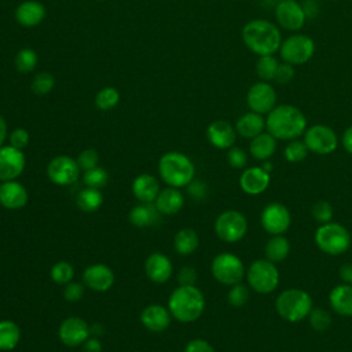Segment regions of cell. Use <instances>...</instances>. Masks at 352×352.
I'll list each match as a JSON object with an SVG mask.
<instances>
[{
	"mask_svg": "<svg viewBox=\"0 0 352 352\" xmlns=\"http://www.w3.org/2000/svg\"><path fill=\"white\" fill-rule=\"evenodd\" d=\"M265 129L276 140H294L304 135L307 118L293 104H276L265 118Z\"/></svg>",
	"mask_w": 352,
	"mask_h": 352,
	"instance_id": "6da1fadb",
	"label": "cell"
},
{
	"mask_svg": "<svg viewBox=\"0 0 352 352\" xmlns=\"http://www.w3.org/2000/svg\"><path fill=\"white\" fill-rule=\"evenodd\" d=\"M241 34L243 44L258 56L274 55L279 51L282 43L279 28L274 22L263 18L246 22Z\"/></svg>",
	"mask_w": 352,
	"mask_h": 352,
	"instance_id": "7a4b0ae2",
	"label": "cell"
},
{
	"mask_svg": "<svg viewBox=\"0 0 352 352\" xmlns=\"http://www.w3.org/2000/svg\"><path fill=\"white\" fill-rule=\"evenodd\" d=\"M168 309L176 320L190 323L204 314L205 297L195 285H179L169 296Z\"/></svg>",
	"mask_w": 352,
	"mask_h": 352,
	"instance_id": "3957f363",
	"label": "cell"
},
{
	"mask_svg": "<svg viewBox=\"0 0 352 352\" xmlns=\"http://www.w3.org/2000/svg\"><path fill=\"white\" fill-rule=\"evenodd\" d=\"M158 172L161 179L175 188L187 187L195 175L192 161L180 151H168L158 161Z\"/></svg>",
	"mask_w": 352,
	"mask_h": 352,
	"instance_id": "277c9868",
	"label": "cell"
},
{
	"mask_svg": "<svg viewBox=\"0 0 352 352\" xmlns=\"http://www.w3.org/2000/svg\"><path fill=\"white\" fill-rule=\"evenodd\" d=\"M275 309L282 319L296 323L308 318L312 309V298L305 290L290 287L278 294Z\"/></svg>",
	"mask_w": 352,
	"mask_h": 352,
	"instance_id": "5b68a950",
	"label": "cell"
},
{
	"mask_svg": "<svg viewBox=\"0 0 352 352\" xmlns=\"http://www.w3.org/2000/svg\"><path fill=\"white\" fill-rule=\"evenodd\" d=\"M315 243L326 254L340 256L344 254L352 243L349 231L334 221L320 224L315 231Z\"/></svg>",
	"mask_w": 352,
	"mask_h": 352,
	"instance_id": "8992f818",
	"label": "cell"
},
{
	"mask_svg": "<svg viewBox=\"0 0 352 352\" xmlns=\"http://www.w3.org/2000/svg\"><path fill=\"white\" fill-rule=\"evenodd\" d=\"M246 279L253 292L258 294H270L279 285V271L275 263L268 258H258L246 270Z\"/></svg>",
	"mask_w": 352,
	"mask_h": 352,
	"instance_id": "52a82bcc",
	"label": "cell"
},
{
	"mask_svg": "<svg viewBox=\"0 0 352 352\" xmlns=\"http://www.w3.org/2000/svg\"><path fill=\"white\" fill-rule=\"evenodd\" d=\"M315 54V41L301 33L292 34L282 40L279 47L280 59L293 66H300L307 63Z\"/></svg>",
	"mask_w": 352,
	"mask_h": 352,
	"instance_id": "ba28073f",
	"label": "cell"
},
{
	"mask_svg": "<svg viewBox=\"0 0 352 352\" xmlns=\"http://www.w3.org/2000/svg\"><path fill=\"white\" fill-rule=\"evenodd\" d=\"M210 270L214 279L219 283L226 286H232L239 283L246 274L242 260L236 254L228 253V252L219 253L212 260Z\"/></svg>",
	"mask_w": 352,
	"mask_h": 352,
	"instance_id": "9c48e42d",
	"label": "cell"
},
{
	"mask_svg": "<svg viewBox=\"0 0 352 352\" xmlns=\"http://www.w3.org/2000/svg\"><path fill=\"white\" fill-rule=\"evenodd\" d=\"M214 232L221 241L227 243H235L246 235L248 220L245 214L238 210H224L217 216L214 221Z\"/></svg>",
	"mask_w": 352,
	"mask_h": 352,
	"instance_id": "30bf717a",
	"label": "cell"
},
{
	"mask_svg": "<svg viewBox=\"0 0 352 352\" xmlns=\"http://www.w3.org/2000/svg\"><path fill=\"white\" fill-rule=\"evenodd\" d=\"M304 143L309 151L326 155L333 153L338 146V136L333 128L324 124H315L305 129L304 132Z\"/></svg>",
	"mask_w": 352,
	"mask_h": 352,
	"instance_id": "8fae6325",
	"label": "cell"
},
{
	"mask_svg": "<svg viewBox=\"0 0 352 352\" xmlns=\"http://www.w3.org/2000/svg\"><path fill=\"white\" fill-rule=\"evenodd\" d=\"M81 169L77 160L70 155H56L47 165V176L56 186H70L80 177Z\"/></svg>",
	"mask_w": 352,
	"mask_h": 352,
	"instance_id": "7c38bea8",
	"label": "cell"
},
{
	"mask_svg": "<svg viewBox=\"0 0 352 352\" xmlns=\"http://www.w3.org/2000/svg\"><path fill=\"white\" fill-rule=\"evenodd\" d=\"M276 91L268 81H257L248 89L246 103L250 111L268 114L276 106Z\"/></svg>",
	"mask_w": 352,
	"mask_h": 352,
	"instance_id": "4fadbf2b",
	"label": "cell"
},
{
	"mask_svg": "<svg viewBox=\"0 0 352 352\" xmlns=\"http://www.w3.org/2000/svg\"><path fill=\"white\" fill-rule=\"evenodd\" d=\"M275 19L282 29L297 32L304 26L307 15L297 0H279L275 6Z\"/></svg>",
	"mask_w": 352,
	"mask_h": 352,
	"instance_id": "5bb4252c",
	"label": "cell"
},
{
	"mask_svg": "<svg viewBox=\"0 0 352 352\" xmlns=\"http://www.w3.org/2000/svg\"><path fill=\"white\" fill-rule=\"evenodd\" d=\"M263 228L271 235H282L286 232L292 223V216L289 209L280 202L268 204L260 216Z\"/></svg>",
	"mask_w": 352,
	"mask_h": 352,
	"instance_id": "9a60e30c",
	"label": "cell"
},
{
	"mask_svg": "<svg viewBox=\"0 0 352 352\" xmlns=\"http://www.w3.org/2000/svg\"><path fill=\"white\" fill-rule=\"evenodd\" d=\"M26 157L23 150L11 144L0 147V182L16 180L25 169Z\"/></svg>",
	"mask_w": 352,
	"mask_h": 352,
	"instance_id": "2e32d148",
	"label": "cell"
},
{
	"mask_svg": "<svg viewBox=\"0 0 352 352\" xmlns=\"http://www.w3.org/2000/svg\"><path fill=\"white\" fill-rule=\"evenodd\" d=\"M59 340L70 348L82 345L91 336V327L88 323L77 316L66 318L58 329Z\"/></svg>",
	"mask_w": 352,
	"mask_h": 352,
	"instance_id": "e0dca14e",
	"label": "cell"
},
{
	"mask_svg": "<svg viewBox=\"0 0 352 352\" xmlns=\"http://www.w3.org/2000/svg\"><path fill=\"white\" fill-rule=\"evenodd\" d=\"M116 276L110 267L104 264H92L82 272V282L94 292H107L114 285Z\"/></svg>",
	"mask_w": 352,
	"mask_h": 352,
	"instance_id": "ac0fdd59",
	"label": "cell"
},
{
	"mask_svg": "<svg viewBox=\"0 0 352 352\" xmlns=\"http://www.w3.org/2000/svg\"><path fill=\"white\" fill-rule=\"evenodd\" d=\"M270 182L271 175L263 166L246 168L239 177V186L248 195H258L264 192L268 188Z\"/></svg>",
	"mask_w": 352,
	"mask_h": 352,
	"instance_id": "d6986e66",
	"label": "cell"
},
{
	"mask_svg": "<svg viewBox=\"0 0 352 352\" xmlns=\"http://www.w3.org/2000/svg\"><path fill=\"white\" fill-rule=\"evenodd\" d=\"M206 138L212 146L220 150H228L236 139L235 126L226 120L212 121L206 128Z\"/></svg>",
	"mask_w": 352,
	"mask_h": 352,
	"instance_id": "ffe728a7",
	"label": "cell"
},
{
	"mask_svg": "<svg viewBox=\"0 0 352 352\" xmlns=\"http://www.w3.org/2000/svg\"><path fill=\"white\" fill-rule=\"evenodd\" d=\"M29 194L23 184L16 180L1 182L0 184V205L10 210H16L28 204Z\"/></svg>",
	"mask_w": 352,
	"mask_h": 352,
	"instance_id": "44dd1931",
	"label": "cell"
},
{
	"mask_svg": "<svg viewBox=\"0 0 352 352\" xmlns=\"http://www.w3.org/2000/svg\"><path fill=\"white\" fill-rule=\"evenodd\" d=\"M172 263L164 253H151L144 263V271L147 278L154 283H165L172 275Z\"/></svg>",
	"mask_w": 352,
	"mask_h": 352,
	"instance_id": "7402d4cb",
	"label": "cell"
},
{
	"mask_svg": "<svg viewBox=\"0 0 352 352\" xmlns=\"http://www.w3.org/2000/svg\"><path fill=\"white\" fill-rule=\"evenodd\" d=\"M170 316L172 315L168 308H165L160 304H150L142 311L140 322L150 331L160 333L169 327Z\"/></svg>",
	"mask_w": 352,
	"mask_h": 352,
	"instance_id": "603a6c76",
	"label": "cell"
},
{
	"mask_svg": "<svg viewBox=\"0 0 352 352\" xmlns=\"http://www.w3.org/2000/svg\"><path fill=\"white\" fill-rule=\"evenodd\" d=\"M45 18V7L36 0H25L15 8V21L23 28H34Z\"/></svg>",
	"mask_w": 352,
	"mask_h": 352,
	"instance_id": "cb8c5ba5",
	"label": "cell"
},
{
	"mask_svg": "<svg viewBox=\"0 0 352 352\" xmlns=\"http://www.w3.org/2000/svg\"><path fill=\"white\" fill-rule=\"evenodd\" d=\"M160 183L158 180L148 173H142L135 177L132 183L133 197L142 204H151L155 201L160 194Z\"/></svg>",
	"mask_w": 352,
	"mask_h": 352,
	"instance_id": "d4e9b609",
	"label": "cell"
},
{
	"mask_svg": "<svg viewBox=\"0 0 352 352\" xmlns=\"http://www.w3.org/2000/svg\"><path fill=\"white\" fill-rule=\"evenodd\" d=\"M329 302L333 311L341 316H352V285L340 283L331 289Z\"/></svg>",
	"mask_w": 352,
	"mask_h": 352,
	"instance_id": "484cf974",
	"label": "cell"
},
{
	"mask_svg": "<svg viewBox=\"0 0 352 352\" xmlns=\"http://www.w3.org/2000/svg\"><path fill=\"white\" fill-rule=\"evenodd\" d=\"M265 129V118L263 114L248 111L242 114L235 124V131L245 139H253Z\"/></svg>",
	"mask_w": 352,
	"mask_h": 352,
	"instance_id": "4316f807",
	"label": "cell"
},
{
	"mask_svg": "<svg viewBox=\"0 0 352 352\" xmlns=\"http://www.w3.org/2000/svg\"><path fill=\"white\" fill-rule=\"evenodd\" d=\"M154 205L161 214H175L183 208L184 197L177 188L168 187L160 191Z\"/></svg>",
	"mask_w": 352,
	"mask_h": 352,
	"instance_id": "83f0119b",
	"label": "cell"
},
{
	"mask_svg": "<svg viewBox=\"0 0 352 352\" xmlns=\"http://www.w3.org/2000/svg\"><path fill=\"white\" fill-rule=\"evenodd\" d=\"M276 150V139L270 132H261L256 138L250 139L249 151L254 160L267 161Z\"/></svg>",
	"mask_w": 352,
	"mask_h": 352,
	"instance_id": "f1b7e54d",
	"label": "cell"
},
{
	"mask_svg": "<svg viewBox=\"0 0 352 352\" xmlns=\"http://www.w3.org/2000/svg\"><path fill=\"white\" fill-rule=\"evenodd\" d=\"M198 245H199L198 234L192 228H188V227L179 230L173 238L175 250L182 256L194 253L197 250Z\"/></svg>",
	"mask_w": 352,
	"mask_h": 352,
	"instance_id": "f546056e",
	"label": "cell"
},
{
	"mask_svg": "<svg viewBox=\"0 0 352 352\" xmlns=\"http://www.w3.org/2000/svg\"><path fill=\"white\" fill-rule=\"evenodd\" d=\"M290 253V242L286 236L282 235H272L267 245H265V258L272 263L283 261Z\"/></svg>",
	"mask_w": 352,
	"mask_h": 352,
	"instance_id": "4dcf8cb0",
	"label": "cell"
},
{
	"mask_svg": "<svg viewBox=\"0 0 352 352\" xmlns=\"http://www.w3.org/2000/svg\"><path fill=\"white\" fill-rule=\"evenodd\" d=\"M103 199L104 197L99 188L85 187L77 194L76 204L80 210L91 213V212H96L102 206Z\"/></svg>",
	"mask_w": 352,
	"mask_h": 352,
	"instance_id": "1f68e13d",
	"label": "cell"
},
{
	"mask_svg": "<svg viewBox=\"0 0 352 352\" xmlns=\"http://www.w3.org/2000/svg\"><path fill=\"white\" fill-rule=\"evenodd\" d=\"M158 210L155 205L151 204H143V205H136L131 209L129 212V221L132 226L138 228H143L147 226H151L158 216Z\"/></svg>",
	"mask_w": 352,
	"mask_h": 352,
	"instance_id": "d6a6232c",
	"label": "cell"
},
{
	"mask_svg": "<svg viewBox=\"0 0 352 352\" xmlns=\"http://www.w3.org/2000/svg\"><path fill=\"white\" fill-rule=\"evenodd\" d=\"M21 340V329L14 320H0V351H12Z\"/></svg>",
	"mask_w": 352,
	"mask_h": 352,
	"instance_id": "836d02e7",
	"label": "cell"
},
{
	"mask_svg": "<svg viewBox=\"0 0 352 352\" xmlns=\"http://www.w3.org/2000/svg\"><path fill=\"white\" fill-rule=\"evenodd\" d=\"M278 66H279V62L274 55L258 56L257 63H256V74L261 81L270 82L275 78Z\"/></svg>",
	"mask_w": 352,
	"mask_h": 352,
	"instance_id": "e575fe53",
	"label": "cell"
},
{
	"mask_svg": "<svg viewBox=\"0 0 352 352\" xmlns=\"http://www.w3.org/2000/svg\"><path fill=\"white\" fill-rule=\"evenodd\" d=\"M38 62L37 52L32 48H22L15 55V67L21 73H30L36 69Z\"/></svg>",
	"mask_w": 352,
	"mask_h": 352,
	"instance_id": "d590c367",
	"label": "cell"
},
{
	"mask_svg": "<svg viewBox=\"0 0 352 352\" xmlns=\"http://www.w3.org/2000/svg\"><path fill=\"white\" fill-rule=\"evenodd\" d=\"M120 102V92L114 87L102 88L95 96V104L99 110L109 111L114 109Z\"/></svg>",
	"mask_w": 352,
	"mask_h": 352,
	"instance_id": "8d00e7d4",
	"label": "cell"
},
{
	"mask_svg": "<svg viewBox=\"0 0 352 352\" xmlns=\"http://www.w3.org/2000/svg\"><path fill=\"white\" fill-rule=\"evenodd\" d=\"M55 87V78L51 73L41 72L37 73L30 82V89L36 95H47L50 94Z\"/></svg>",
	"mask_w": 352,
	"mask_h": 352,
	"instance_id": "74e56055",
	"label": "cell"
},
{
	"mask_svg": "<svg viewBox=\"0 0 352 352\" xmlns=\"http://www.w3.org/2000/svg\"><path fill=\"white\" fill-rule=\"evenodd\" d=\"M308 151L309 150L305 146L304 140L294 139V140H289L287 146L283 150V155H285L286 161L294 164V162L304 161L307 158V155H308Z\"/></svg>",
	"mask_w": 352,
	"mask_h": 352,
	"instance_id": "f35d334b",
	"label": "cell"
},
{
	"mask_svg": "<svg viewBox=\"0 0 352 352\" xmlns=\"http://www.w3.org/2000/svg\"><path fill=\"white\" fill-rule=\"evenodd\" d=\"M51 279L58 285H66L73 280L74 276V268L67 261H58L51 268Z\"/></svg>",
	"mask_w": 352,
	"mask_h": 352,
	"instance_id": "ab89813d",
	"label": "cell"
},
{
	"mask_svg": "<svg viewBox=\"0 0 352 352\" xmlns=\"http://www.w3.org/2000/svg\"><path fill=\"white\" fill-rule=\"evenodd\" d=\"M107 180H109V173L100 166H95L92 169L84 170L82 173V182L87 187H94L100 190L107 184Z\"/></svg>",
	"mask_w": 352,
	"mask_h": 352,
	"instance_id": "60d3db41",
	"label": "cell"
},
{
	"mask_svg": "<svg viewBox=\"0 0 352 352\" xmlns=\"http://www.w3.org/2000/svg\"><path fill=\"white\" fill-rule=\"evenodd\" d=\"M309 326L316 331H324L331 324V315L324 308H312L308 315Z\"/></svg>",
	"mask_w": 352,
	"mask_h": 352,
	"instance_id": "b9f144b4",
	"label": "cell"
},
{
	"mask_svg": "<svg viewBox=\"0 0 352 352\" xmlns=\"http://www.w3.org/2000/svg\"><path fill=\"white\" fill-rule=\"evenodd\" d=\"M249 289L239 282L236 285L230 286V290L227 293V301L230 305L239 308L249 301Z\"/></svg>",
	"mask_w": 352,
	"mask_h": 352,
	"instance_id": "7bdbcfd3",
	"label": "cell"
},
{
	"mask_svg": "<svg viewBox=\"0 0 352 352\" xmlns=\"http://www.w3.org/2000/svg\"><path fill=\"white\" fill-rule=\"evenodd\" d=\"M311 213L315 221H318L319 224H324L331 221L333 219V206L327 201H318L314 204Z\"/></svg>",
	"mask_w": 352,
	"mask_h": 352,
	"instance_id": "ee69618b",
	"label": "cell"
},
{
	"mask_svg": "<svg viewBox=\"0 0 352 352\" xmlns=\"http://www.w3.org/2000/svg\"><path fill=\"white\" fill-rule=\"evenodd\" d=\"M227 162L234 169H242L248 164V154L243 148L232 146L227 150Z\"/></svg>",
	"mask_w": 352,
	"mask_h": 352,
	"instance_id": "f6af8a7d",
	"label": "cell"
},
{
	"mask_svg": "<svg viewBox=\"0 0 352 352\" xmlns=\"http://www.w3.org/2000/svg\"><path fill=\"white\" fill-rule=\"evenodd\" d=\"M76 160H77V164H78L81 170H88V169H92V168L98 166L99 154L94 148H85L78 154V157Z\"/></svg>",
	"mask_w": 352,
	"mask_h": 352,
	"instance_id": "bcb514c9",
	"label": "cell"
},
{
	"mask_svg": "<svg viewBox=\"0 0 352 352\" xmlns=\"http://www.w3.org/2000/svg\"><path fill=\"white\" fill-rule=\"evenodd\" d=\"M84 296V286L80 282H69L65 285L63 289V297L66 301L69 302H76L78 300H81Z\"/></svg>",
	"mask_w": 352,
	"mask_h": 352,
	"instance_id": "7dc6e473",
	"label": "cell"
},
{
	"mask_svg": "<svg viewBox=\"0 0 352 352\" xmlns=\"http://www.w3.org/2000/svg\"><path fill=\"white\" fill-rule=\"evenodd\" d=\"M10 144L19 150H23L29 144V132L25 128H15L8 136Z\"/></svg>",
	"mask_w": 352,
	"mask_h": 352,
	"instance_id": "c3c4849f",
	"label": "cell"
},
{
	"mask_svg": "<svg viewBox=\"0 0 352 352\" xmlns=\"http://www.w3.org/2000/svg\"><path fill=\"white\" fill-rule=\"evenodd\" d=\"M296 74V70H294V66L290 65V63H286V62H282L279 63L278 69H276V73H275V81L278 84H287L293 80Z\"/></svg>",
	"mask_w": 352,
	"mask_h": 352,
	"instance_id": "681fc988",
	"label": "cell"
},
{
	"mask_svg": "<svg viewBox=\"0 0 352 352\" xmlns=\"http://www.w3.org/2000/svg\"><path fill=\"white\" fill-rule=\"evenodd\" d=\"M198 274L194 267L184 265L177 272V280L180 285H195Z\"/></svg>",
	"mask_w": 352,
	"mask_h": 352,
	"instance_id": "f907efd6",
	"label": "cell"
},
{
	"mask_svg": "<svg viewBox=\"0 0 352 352\" xmlns=\"http://www.w3.org/2000/svg\"><path fill=\"white\" fill-rule=\"evenodd\" d=\"M184 352H214V348L202 338H194L187 342Z\"/></svg>",
	"mask_w": 352,
	"mask_h": 352,
	"instance_id": "816d5d0a",
	"label": "cell"
},
{
	"mask_svg": "<svg viewBox=\"0 0 352 352\" xmlns=\"http://www.w3.org/2000/svg\"><path fill=\"white\" fill-rule=\"evenodd\" d=\"M187 191L188 194L195 198V199H202L206 197V192H208V187L204 182L201 180H192L188 186H187Z\"/></svg>",
	"mask_w": 352,
	"mask_h": 352,
	"instance_id": "f5cc1de1",
	"label": "cell"
},
{
	"mask_svg": "<svg viewBox=\"0 0 352 352\" xmlns=\"http://www.w3.org/2000/svg\"><path fill=\"white\" fill-rule=\"evenodd\" d=\"M338 275H340L342 283L352 285V263L342 264L338 270Z\"/></svg>",
	"mask_w": 352,
	"mask_h": 352,
	"instance_id": "db71d44e",
	"label": "cell"
},
{
	"mask_svg": "<svg viewBox=\"0 0 352 352\" xmlns=\"http://www.w3.org/2000/svg\"><path fill=\"white\" fill-rule=\"evenodd\" d=\"M82 351L84 352H102V344L96 337H89L82 344Z\"/></svg>",
	"mask_w": 352,
	"mask_h": 352,
	"instance_id": "11a10c76",
	"label": "cell"
},
{
	"mask_svg": "<svg viewBox=\"0 0 352 352\" xmlns=\"http://www.w3.org/2000/svg\"><path fill=\"white\" fill-rule=\"evenodd\" d=\"M341 143H342V147L345 148V151L352 154V125L348 126L344 131L342 138H341Z\"/></svg>",
	"mask_w": 352,
	"mask_h": 352,
	"instance_id": "9f6ffc18",
	"label": "cell"
},
{
	"mask_svg": "<svg viewBox=\"0 0 352 352\" xmlns=\"http://www.w3.org/2000/svg\"><path fill=\"white\" fill-rule=\"evenodd\" d=\"M302 8H304V12L307 15V18H312L318 14V4L315 3V0H305V3L302 4Z\"/></svg>",
	"mask_w": 352,
	"mask_h": 352,
	"instance_id": "6f0895ef",
	"label": "cell"
},
{
	"mask_svg": "<svg viewBox=\"0 0 352 352\" xmlns=\"http://www.w3.org/2000/svg\"><path fill=\"white\" fill-rule=\"evenodd\" d=\"M6 139H7V122L4 117L0 114V147L4 146Z\"/></svg>",
	"mask_w": 352,
	"mask_h": 352,
	"instance_id": "680465c9",
	"label": "cell"
},
{
	"mask_svg": "<svg viewBox=\"0 0 352 352\" xmlns=\"http://www.w3.org/2000/svg\"><path fill=\"white\" fill-rule=\"evenodd\" d=\"M263 162H264V164H263L261 166H263V168H264L267 172H271V170H272V162H271L270 160H267V161H263Z\"/></svg>",
	"mask_w": 352,
	"mask_h": 352,
	"instance_id": "91938a15",
	"label": "cell"
},
{
	"mask_svg": "<svg viewBox=\"0 0 352 352\" xmlns=\"http://www.w3.org/2000/svg\"><path fill=\"white\" fill-rule=\"evenodd\" d=\"M96 1H103V0H96Z\"/></svg>",
	"mask_w": 352,
	"mask_h": 352,
	"instance_id": "94428289",
	"label": "cell"
},
{
	"mask_svg": "<svg viewBox=\"0 0 352 352\" xmlns=\"http://www.w3.org/2000/svg\"><path fill=\"white\" fill-rule=\"evenodd\" d=\"M278 1H279V0H278Z\"/></svg>",
	"mask_w": 352,
	"mask_h": 352,
	"instance_id": "6125c7cd",
	"label": "cell"
}]
</instances>
